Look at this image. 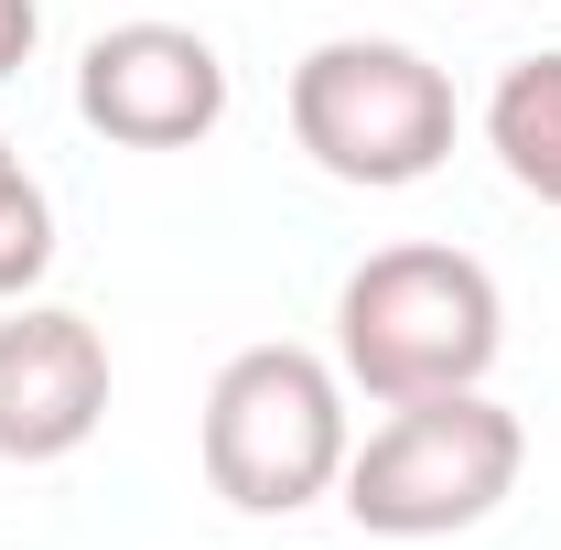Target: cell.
Masks as SVG:
<instances>
[{
  "mask_svg": "<svg viewBox=\"0 0 561 550\" xmlns=\"http://www.w3.org/2000/svg\"><path fill=\"white\" fill-rule=\"evenodd\" d=\"M496 345H507V302H496V271L476 249L400 238V249H367L335 291V367L378 411L486 389Z\"/></svg>",
  "mask_w": 561,
  "mask_h": 550,
  "instance_id": "obj_1",
  "label": "cell"
},
{
  "mask_svg": "<svg viewBox=\"0 0 561 550\" xmlns=\"http://www.w3.org/2000/svg\"><path fill=\"white\" fill-rule=\"evenodd\" d=\"M346 400L356 389L335 356H313V345H238L206 389V421H195L206 485L238 518H302L313 496L346 485V454H356Z\"/></svg>",
  "mask_w": 561,
  "mask_h": 550,
  "instance_id": "obj_2",
  "label": "cell"
},
{
  "mask_svg": "<svg viewBox=\"0 0 561 550\" xmlns=\"http://www.w3.org/2000/svg\"><path fill=\"white\" fill-rule=\"evenodd\" d=\"M518 465H529L518 411L486 389H443V400H400L378 432H356L335 507L367 540H454L518 496Z\"/></svg>",
  "mask_w": 561,
  "mask_h": 550,
  "instance_id": "obj_3",
  "label": "cell"
},
{
  "mask_svg": "<svg viewBox=\"0 0 561 550\" xmlns=\"http://www.w3.org/2000/svg\"><path fill=\"white\" fill-rule=\"evenodd\" d=\"M291 140L313 173H335L356 195H400L421 173H443L454 151V76L432 66L421 44L389 33H335L291 66Z\"/></svg>",
  "mask_w": 561,
  "mask_h": 550,
  "instance_id": "obj_4",
  "label": "cell"
},
{
  "mask_svg": "<svg viewBox=\"0 0 561 550\" xmlns=\"http://www.w3.org/2000/svg\"><path fill=\"white\" fill-rule=\"evenodd\" d=\"M76 119L119 151H195L227 130V55L195 22H108L76 55Z\"/></svg>",
  "mask_w": 561,
  "mask_h": 550,
  "instance_id": "obj_5",
  "label": "cell"
},
{
  "mask_svg": "<svg viewBox=\"0 0 561 550\" xmlns=\"http://www.w3.org/2000/svg\"><path fill=\"white\" fill-rule=\"evenodd\" d=\"M108 421V335L66 302H0V465H66Z\"/></svg>",
  "mask_w": 561,
  "mask_h": 550,
  "instance_id": "obj_6",
  "label": "cell"
},
{
  "mask_svg": "<svg viewBox=\"0 0 561 550\" xmlns=\"http://www.w3.org/2000/svg\"><path fill=\"white\" fill-rule=\"evenodd\" d=\"M486 151L518 195L561 206V44L551 55H518V66L486 87Z\"/></svg>",
  "mask_w": 561,
  "mask_h": 550,
  "instance_id": "obj_7",
  "label": "cell"
},
{
  "mask_svg": "<svg viewBox=\"0 0 561 550\" xmlns=\"http://www.w3.org/2000/svg\"><path fill=\"white\" fill-rule=\"evenodd\" d=\"M55 271V195L22 173L0 195V302H33V280Z\"/></svg>",
  "mask_w": 561,
  "mask_h": 550,
  "instance_id": "obj_8",
  "label": "cell"
},
{
  "mask_svg": "<svg viewBox=\"0 0 561 550\" xmlns=\"http://www.w3.org/2000/svg\"><path fill=\"white\" fill-rule=\"evenodd\" d=\"M33 44H44V0H0V76L33 66Z\"/></svg>",
  "mask_w": 561,
  "mask_h": 550,
  "instance_id": "obj_9",
  "label": "cell"
},
{
  "mask_svg": "<svg viewBox=\"0 0 561 550\" xmlns=\"http://www.w3.org/2000/svg\"><path fill=\"white\" fill-rule=\"evenodd\" d=\"M11 184H22V151H11V140H0V195H11Z\"/></svg>",
  "mask_w": 561,
  "mask_h": 550,
  "instance_id": "obj_10",
  "label": "cell"
}]
</instances>
